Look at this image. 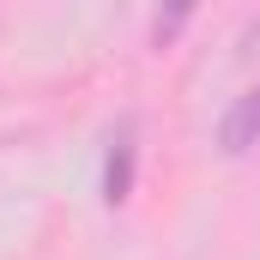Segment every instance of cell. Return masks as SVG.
<instances>
[{
    "label": "cell",
    "instance_id": "obj_3",
    "mask_svg": "<svg viewBox=\"0 0 260 260\" xmlns=\"http://www.w3.org/2000/svg\"><path fill=\"white\" fill-rule=\"evenodd\" d=\"M200 0H157V12H151V49H176L182 43V30L194 24Z\"/></svg>",
    "mask_w": 260,
    "mask_h": 260
},
{
    "label": "cell",
    "instance_id": "obj_1",
    "mask_svg": "<svg viewBox=\"0 0 260 260\" xmlns=\"http://www.w3.org/2000/svg\"><path fill=\"white\" fill-rule=\"evenodd\" d=\"M133 170H139V127L121 121L109 133V151H103V206H127L133 200Z\"/></svg>",
    "mask_w": 260,
    "mask_h": 260
},
{
    "label": "cell",
    "instance_id": "obj_2",
    "mask_svg": "<svg viewBox=\"0 0 260 260\" xmlns=\"http://www.w3.org/2000/svg\"><path fill=\"white\" fill-rule=\"evenodd\" d=\"M218 145H224L230 157H242V151H254V145H260V85H254V91H242V97L230 103V115L218 121Z\"/></svg>",
    "mask_w": 260,
    "mask_h": 260
}]
</instances>
